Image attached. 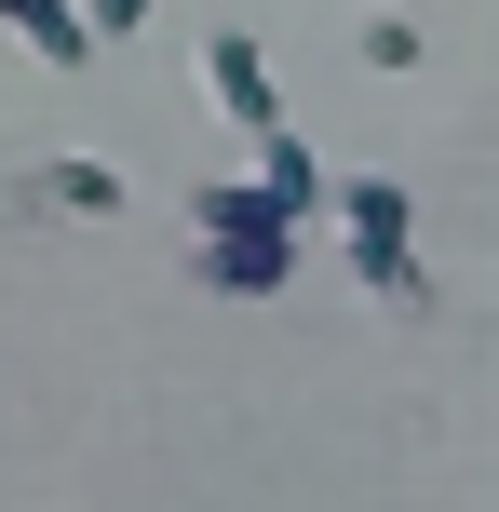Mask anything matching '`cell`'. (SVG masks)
Listing matches in <instances>:
<instances>
[{
	"label": "cell",
	"mask_w": 499,
	"mask_h": 512,
	"mask_svg": "<svg viewBox=\"0 0 499 512\" xmlns=\"http://www.w3.org/2000/svg\"><path fill=\"white\" fill-rule=\"evenodd\" d=\"M0 27H14L41 68H81V54H95V14H81V0H0Z\"/></svg>",
	"instance_id": "cell-4"
},
{
	"label": "cell",
	"mask_w": 499,
	"mask_h": 512,
	"mask_svg": "<svg viewBox=\"0 0 499 512\" xmlns=\"http://www.w3.org/2000/svg\"><path fill=\"white\" fill-rule=\"evenodd\" d=\"M338 243H351V270H365V297H419V230H405V189L392 176H351L338 189Z\"/></svg>",
	"instance_id": "cell-1"
},
{
	"label": "cell",
	"mask_w": 499,
	"mask_h": 512,
	"mask_svg": "<svg viewBox=\"0 0 499 512\" xmlns=\"http://www.w3.org/2000/svg\"><path fill=\"white\" fill-rule=\"evenodd\" d=\"M189 270H203L216 297H284V283H297V230H203Z\"/></svg>",
	"instance_id": "cell-2"
},
{
	"label": "cell",
	"mask_w": 499,
	"mask_h": 512,
	"mask_svg": "<svg viewBox=\"0 0 499 512\" xmlns=\"http://www.w3.org/2000/svg\"><path fill=\"white\" fill-rule=\"evenodd\" d=\"M41 203L54 216H122V176L108 162H41Z\"/></svg>",
	"instance_id": "cell-6"
},
{
	"label": "cell",
	"mask_w": 499,
	"mask_h": 512,
	"mask_svg": "<svg viewBox=\"0 0 499 512\" xmlns=\"http://www.w3.org/2000/svg\"><path fill=\"white\" fill-rule=\"evenodd\" d=\"M203 81H216V108H230L243 135H284V95H270V54L243 41V27H216V41H203Z\"/></svg>",
	"instance_id": "cell-3"
},
{
	"label": "cell",
	"mask_w": 499,
	"mask_h": 512,
	"mask_svg": "<svg viewBox=\"0 0 499 512\" xmlns=\"http://www.w3.org/2000/svg\"><path fill=\"white\" fill-rule=\"evenodd\" d=\"M81 14H95V41H135V27H149L162 0H81Z\"/></svg>",
	"instance_id": "cell-7"
},
{
	"label": "cell",
	"mask_w": 499,
	"mask_h": 512,
	"mask_svg": "<svg viewBox=\"0 0 499 512\" xmlns=\"http://www.w3.org/2000/svg\"><path fill=\"white\" fill-rule=\"evenodd\" d=\"M257 189H270L284 216H324V203H338V189H324V162L297 149V135H257Z\"/></svg>",
	"instance_id": "cell-5"
}]
</instances>
